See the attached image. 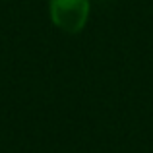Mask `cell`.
Returning <instances> with one entry per match:
<instances>
[{
    "label": "cell",
    "mask_w": 153,
    "mask_h": 153,
    "mask_svg": "<svg viewBox=\"0 0 153 153\" xmlns=\"http://www.w3.org/2000/svg\"><path fill=\"white\" fill-rule=\"evenodd\" d=\"M89 0H49L51 22L64 33L76 35L89 19Z\"/></svg>",
    "instance_id": "6da1fadb"
}]
</instances>
